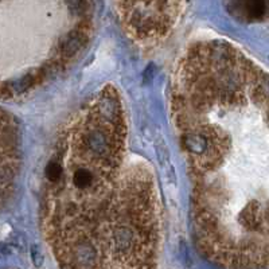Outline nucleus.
Masks as SVG:
<instances>
[{"mask_svg":"<svg viewBox=\"0 0 269 269\" xmlns=\"http://www.w3.org/2000/svg\"><path fill=\"white\" fill-rule=\"evenodd\" d=\"M44 179L40 221L61 269H156V182L129 151L124 105L112 85L66 121Z\"/></svg>","mask_w":269,"mask_h":269,"instance_id":"f03ea898","label":"nucleus"},{"mask_svg":"<svg viewBox=\"0 0 269 269\" xmlns=\"http://www.w3.org/2000/svg\"><path fill=\"white\" fill-rule=\"evenodd\" d=\"M121 26L133 40L155 43L165 38L181 18L185 3H116Z\"/></svg>","mask_w":269,"mask_h":269,"instance_id":"7ed1b4c3","label":"nucleus"},{"mask_svg":"<svg viewBox=\"0 0 269 269\" xmlns=\"http://www.w3.org/2000/svg\"><path fill=\"white\" fill-rule=\"evenodd\" d=\"M171 111L198 248L225 269L269 265V76L229 42L183 54Z\"/></svg>","mask_w":269,"mask_h":269,"instance_id":"f257e3e1","label":"nucleus"}]
</instances>
